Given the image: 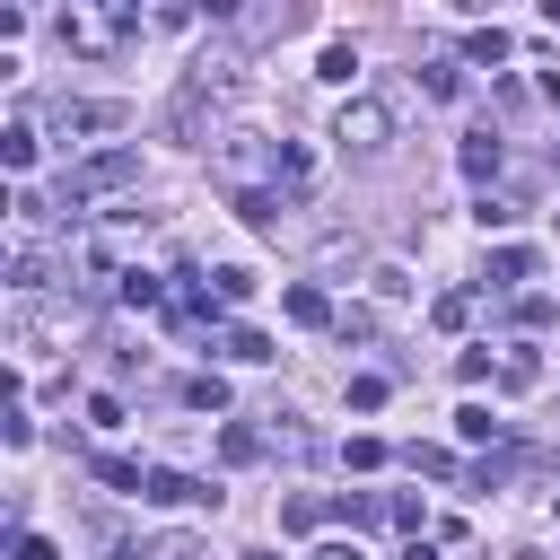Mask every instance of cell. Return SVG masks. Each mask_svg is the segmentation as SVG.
I'll use <instances>...</instances> for the list:
<instances>
[{"label": "cell", "mask_w": 560, "mask_h": 560, "mask_svg": "<svg viewBox=\"0 0 560 560\" xmlns=\"http://www.w3.org/2000/svg\"><path fill=\"white\" fill-rule=\"evenodd\" d=\"M88 472H96L105 490H122V499H140V490H149V472H140L131 455H88Z\"/></svg>", "instance_id": "obj_12"}, {"label": "cell", "mask_w": 560, "mask_h": 560, "mask_svg": "<svg viewBox=\"0 0 560 560\" xmlns=\"http://www.w3.org/2000/svg\"><path fill=\"white\" fill-rule=\"evenodd\" d=\"M210 289H219V306H236V298H254V271H245V262H219Z\"/></svg>", "instance_id": "obj_24"}, {"label": "cell", "mask_w": 560, "mask_h": 560, "mask_svg": "<svg viewBox=\"0 0 560 560\" xmlns=\"http://www.w3.org/2000/svg\"><path fill=\"white\" fill-rule=\"evenodd\" d=\"M402 464H411V472H429V481H446V472H455V455H446V446H411Z\"/></svg>", "instance_id": "obj_29"}, {"label": "cell", "mask_w": 560, "mask_h": 560, "mask_svg": "<svg viewBox=\"0 0 560 560\" xmlns=\"http://www.w3.org/2000/svg\"><path fill=\"white\" fill-rule=\"evenodd\" d=\"M219 350H228L236 368H262V359H271V332H254V324H236V332H228Z\"/></svg>", "instance_id": "obj_20"}, {"label": "cell", "mask_w": 560, "mask_h": 560, "mask_svg": "<svg viewBox=\"0 0 560 560\" xmlns=\"http://www.w3.org/2000/svg\"><path fill=\"white\" fill-rule=\"evenodd\" d=\"M0 166H9V175L35 166V122H9V131H0Z\"/></svg>", "instance_id": "obj_19"}, {"label": "cell", "mask_w": 560, "mask_h": 560, "mask_svg": "<svg viewBox=\"0 0 560 560\" xmlns=\"http://www.w3.org/2000/svg\"><path fill=\"white\" fill-rule=\"evenodd\" d=\"M385 402V376H350V411H376Z\"/></svg>", "instance_id": "obj_32"}, {"label": "cell", "mask_w": 560, "mask_h": 560, "mask_svg": "<svg viewBox=\"0 0 560 560\" xmlns=\"http://www.w3.org/2000/svg\"><path fill=\"white\" fill-rule=\"evenodd\" d=\"M332 516L350 525V542H359V525H385V499H368V490H341L332 499Z\"/></svg>", "instance_id": "obj_17"}, {"label": "cell", "mask_w": 560, "mask_h": 560, "mask_svg": "<svg viewBox=\"0 0 560 560\" xmlns=\"http://www.w3.org/2000/svg\"><path fill=\"white\" fill-rule=\"evenodd\" d=\"M114 289H122V306H158V280H149V271H122Z\"/></svg>", "instance_id": "obj_31"}, {"label": "cell", "mask_w": 560, "mask_h": 560, "mask_svg": "<svg viewBox=\"0 0 560 560\" xmlns=\"http://www.w3.org/2000/svg\"><path fill=\"white\" fill-rule=\"evenodd\" d=\"M0 438H9V446H26V438H35V420H26V402H9V411H0Z\"/></svg>", "instance_id": "obj_33"}, {"label": "cell", "mask_w": 560, "mask_h": 560, "mask_svg": "<svg viewBox=\"0 0 560 560\" xmlns=\"http://www.w3.org/2000/svg\"><path fill=\"white\" fill-rule=\"evenodd\" d=\"M184 402H192V411H228V376H192Z\"/></svg>", "instance_id": "obj_26"}, {"label": "cell", "mask_w": 560, "mask_h": 560, "mask_svg": "<svg viewBox=\"0 0 560 560\" xmlns=\"http://www.w3.org/2000/svg\"><path fill=\"white\" fill-rule=\"evenodd\" d=\"M122 122H131V114H122L114 96H61V105H52V131H61V140H88V131H122Z\"/></svg>", "instance_id": "obj_4"}, {"label": "cell", "mask_w": 560, "mask_h": 560, "mask_svg": "<svg viewBox=\"0 0 560 560\" xmlns=\"http://www.w3.org/2000/svg\"><path fill=\"white\" fill-rule=\"evenodd\" d=\"M149 560H219V551H210L201 534H158V542H149Z\"/></svg>", "instance_id": "obj_22"}, {"label": "cell", "mask_w": 560, "mask_h": 560, "mask_svg": "<svg viewBox=\"0 0 560 560\" xmlns=\"http://www.w3.org/2000/svg\"><path fill=\"white\" fill-rule=\"evenodd\" d=\"M9 560H61V551H52L44 534H18V542H9Z\"/></svg>", "instance_id": "obj_34"}, {"label": "cell", "mask_w": 560, "mask_h": 560, "mask_svg": "<svg viewBox=\"0 0 560 560\" xmlns=\"http://www.w3.org/2000/svg\"><path fill=\"white\" fill-rule=\"evenodd\" d=\"M455 166H464L472 184H490V175H499V131H472V140L455 149Z\"/></svg>", "instance_id": "obj_15"}, {"label": "cell", "mask_w": 560, "mask_h": 560, "mask_svg": "<svg viewBox=\"0 0 560 560\" xmlns=\"http://www.w3.org/2000/svg\"><path fill=\"white\" fill-rule=\"evenodd\" d=\"M551 508H560V499H551Z\"/></svg>", "instance_id": "obj_37"}, {"label": "cell", "mask_w": 560, "mask_h": 560, "mask_svg": "<svg viewBox=\"0 0 560 560\" xmlns=\"http://www.w3.org/2000/svg\"><path fill=\"white\" fill-rule=\"evenodd\" d=\"M499 429H508V420H490L481 402H464V411H455V438H464V446H490V455H499Z\"/></svg>", "instance_id": "obj_16"}, {"label": "cell", "mask_w": 560, "mask_h": 560, "mask_svg": "<svg viewBox=\"0 0 560 560\" xmlns=\"http://www.w3.org/2000/svg\"><path fill=\"white\" fill-rule=\"evenodd\" d=\"M534 271H542V254H534V245H490V262H481V280H490V289H516V280H534Z\"/></svg>", "instance_id": "obj_8"}, {"label": "cell", "mask_w": 560, "mask_h": 560, "mask_svg": "<svg viewBox=\"0 0 560 560\" xmlns=\"http://www.w3.org/2000/svg\"><path fill=\"white\" fill-rule=\"evenodd\" d=\"M472 219H481V236H490V228H516V201H499V192H481V201H472Z\"/></svg>", "instance_id": "obj_27"}, {"label": "cell", "mask_w": 560, "mask_h": 560, "mask_svg": "<svg viewBox=\"0 0 560 560\" xmlns=\"http://www.w3.org/2000/svg\"><path fill=\"white\" fill-rule=\"evenodd\" d=\"M472 61H481V70L508 61V26H472V35H464V70H472Z\"/></svg>", "instance_id": "obj_18"}, {"label": "cell", "mask_w": 560, "mask_h": 560, "mask_svg": "<svg viewBox=\"0 0 560 560\" xmlns=\"http://www.w3.org/2000/svg\"><path fill=\"white\" fill-rule=\"evenodd\" d=\"M341 464H350V472H376V464H385V438H350Z\"/></svg>", "instance_id": "obj_28"}, {"label": "cell", "mask_w": 560, "mask_h": 560, "mask_svg": "<svg viewBox=\"0 0 560 560\" xmlns=\"http://www.w3.org/2000/svg\"><path fill=\"white\" fill-rule=\"evenodd\" d=\"M402 560H438V551H429V542H420V534H411V542H402Z\"/></svg>", "instance_id": "obj_36"}, {"label": "cell", "mask_w": 560, "mask_h": 560, "mask_svg": "<svg viewBox=\"0 0 560 560\" xmlns=\"http://www.w3.org/2000/svg\"><path fill=\"white\" fill-rule=\"evenodd\" d=\"M219 455H228V464H254V455H262V429L228 420V429H219Z\"/></svg>", "instance_id": "obj_21"}, {"label": "cell", "mask_w": 560, "mask_h": 560, "mask_svg": "<svg viewBox=\"0 0 560 560\" xmlns=\"http://www.w3.org/2000/svg\"><path fill=\"white\" fill-rule=\"evenodd\" d=\"M201 105H210V96L175 79V96H166V131H175V140H201Z\"/></svg>", "instance_id": "obj_10"}, {"label": "cell", "mask_w": 560, "mask_h": 560, "mask_svg": "<svg viewBox=\"0 0 560 560\" xmlns=\"http://www.w3.org/2000/svg\"><path fill=\"white\" fill-rule=\"evenodd\" d=\"M306 560H368V551H359V542H315Z\"/></svg>", "instance_id": "obj_35"}, {"label": "cell", "mask_w": 560, "mask_h": 560, "mask_svg": "<svg viewBox=\"0 0 560 560\" xmlns=\"http://www.w3.org/2000/svg\"><path fill=\"white\" fill-rule=\"evenodd\" d=\"M420 88L429 96H464V52H429L420 61Z\"/></svg>", "instance_id": "obj_14"}, {"label": "cell", "mask_w": 560, "mask_h": 560, "mask_svg": "<svg viewBox=\"0 0 560 560\" xmlns=\"http://www.w3.org/2000/svg\"><path fill=\"white\" fill-rule=\"evenodd\" d=\"M280 525H289V534H324V525H332V499L298 490V499H280Z\"/></svg>", "instance_id": "obj_13"}, {"label": "cell", "mask_w": 560, "mask_h": 560, "mask_svg": "<svg viewBox=\"0 0 560 560\" xmlns=\"http://www.w3.org/2000/svg\"><path fill=\"white\" fill-rule=\"evenodd\" d=\"M289 26H298V9H289V0H271V9H245V18H236V35H245V44H271V35H289Z\"/></svg>", "instance_id": "obj_9"}, {"label": "cell", "mask_w": 560, "mask_h": 560, "mask_svg": "<svg viewBox=\"0 0 560 560\" xmlns=\"http://www.w3.org/2000/svg\"><path fill=\"white\" fill-rule=\"evenodd\" d=\"M394 131H402V105H394V96H376V88H359V96L341 105V122H332V140H341L350 158H385V149H394Z\"/></svg>", "instance_id": "obj_2"}, {"label": "cell", "mask_w": 560, "mask_h": 560, "mask_svg": "<svg viewBox=\"0 0 560 560\" xmlns=\"http://www.w3.org/2000/svg\"><path fill=\"white\" fill-rule=\"evenodd\" d=\"M368 280H376V298H411V271H402V262H376Z\"/></svg>", "instance_id": "obj_30"}, {"label": "cell", "mask_w": 560, "mask_h": 560, "mask_svg": "<svg viewBox=\"0 0 560 560\" xmlns=\"http://www.w3.org/2000/svg\"><path fill=\"white\" fill-rule=\"evenodd\" d=\"M429 324H438V332H464V324H472V298H464V289H446V298L429 306Z\"/></svg>", "instance_id": "obj_25"}, {"label": "cell", "mask_w": 560, "mask_h": 560, "mask_svg": "<svg viewBox=\"0 0 560 560\" xmlns=\"http://www.w3.org/2000/svg\"><path fill=\"white\" fill-rule=\"evenodd\" d=\"M122 184H140V149H96V158H79V166L61 175V210L105 201V192H122Z\"/></svg>", "instance_id": "obj_3"}, {"label": "cell", "mask_w": 560, "mask_h": 560, "mask_svg": "<svg viewBox=\"0 0 560 560\" xmlns=\"http://www.w3.org/2000/svg\"><path fill=\"white\" fill-rule=\"evenodd\" d=\"M210 184H219L228 201L280 192V140H262V131H228V140L210 149Z\"/></svg>", "instance_id": "obj_1"}, {"label": "cell", "mask_w": 560, "mask_h": 560, "mask_svg": "<svg viewBox=\"0 0 560 560\" xmlns=\"http://www.w3.org/2000/svg\"><path fill=\"white\" fill-rule=\"evenodd\" d=\"M280 306H289V324H306V332H324V324H341V306L315 289V280H289L280 289Z\"/></svg>", "instance_id": "obj_7"}, {"label": "cell", "mask_w": 560, "mask_h": 560, "mask_svg": "<svg viewBox=\"0 0 560 560\" xmlns=\"http://www.w3.org/2000/svg\"><path fill=\"white\" fill-rule=\"evenodd\" d=\"M44 280H52V254H44V245H18V254H9V289H18V298H35Z\"/></svg>", "instance_id": "obj_11"}, {"label": "cell", "mask_w": 560, "mask_h": 560, "mask_svg": "<svg viewBox=\"0 0 560 560\" xmlns=\"http://www.w3.org/2000/svg\"><path fill=\"white\" fill-rule=\"evenodd\" d=\"M315 79H332V88H350V79H359V52H350V44H324V61H315Z\"/></svg>", "instance_id": "obj_23"}, {"label": "cell", "mask_w": 560, "mask_h": 560, "mask_svg": "<svg viewBox=\"0 0 560 560\" xmlns=\"http://www.w3.org/2000/svg\"><path fill=\"white\" fill-rule=\"evenodd\" d=\"M236 70H245V52H236V44H201V52H192V70H184V88L228 96V88H236Z\"/></svg>", "instance_id": "obj_6"}, {"label": "cell", "mask_w": 560, "mask_h": 560, "mask_svg": "<svg viewBox=\"0 0 560 560\" xmlns=\"http://www.w3.org/2000/svg\"><path fill=\"white\" fill-rule=\"evenodd\" d=\"M149 508H219V490L210 481H192V472H175V464H149V490H140Z\"/></svg>", "instance_id": "obj_5"}]
</instances>
